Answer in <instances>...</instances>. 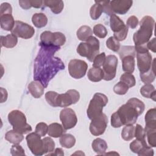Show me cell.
Wrapping results in <instances>:
<instances>
[{
  "instance_id": "obj_1",
  "label": "cell",
  "mask_w": 156,
  "mask_h": 156,
  "mask_svg": "<svg viewBox=\"0 0 156 156\" xmlns=\"http://www.w3.org/2000/svg\"><path fill=\"white\" fill-rule=\"evenodd\" d=\"M39 45L40 48L34 61V79L46 88L50 80L58 72L64 69L65 66L59 57L54 56L60 47L45 45L41 43Z\"/></svg>"
},
{
  "instance_id": "obj_2",
  "label": "cell",
  "mask_w": 156,
  "mask_h": 156,
  "mask_svg": "<svg viewBox=\"0 0 156 156\" xmlns=\"http://www.w3.org/2000/svg\"><path fill=\"white\" fill-rule=\"evenodd\" d=\"M145 108L143 101L136 98L129 99L111 116V125L114 128H119L124 125H133L138 117Z\"/></svg>"
},
{
  "instance_id": "obj_3",
  "label": "cell",
  "mask_w": 156,
  "mask_h": 156,
  "mask_svg": "<svg viewBox=\"0 0 156 156\" xmlns=\"http://www.w3.org/2000/svg\"><path fill=\"white\" fill-rule=\"evenodd\" d=\"M155 20L151 16H144L140 22V29L134 33L133 36L135 46L147 44L151 38L155 26Z\"/></svg>"
},
{
  "instance_id": "obj_4",
  "label": "cell",
  "mask_w": 156,
  "mask_h": 156,
  "mask_svg": "<svg viewBox=\"0 0 156 156\" xmlns=\"http://www.w3.org/2000/svg\"><path fill=\"white\" fill-rule=\"evenodd\" d=\"M99 44L98 39L91 36L86 42H82L79 44L77 52L80 56L86 57L90 62H93L94 57L99 53Z\"/></svg>"
},
{
  "instance_id": "obj_5",
  "label": "cell",
  "mask_w": 156,
  "mask_h": 156,
  "mask_svg": "<svg viewBox=\"0 0 156 156\" xmlns=\"http://www.w3.org/2000/svg\"><path fill=\"white\" fill-rule=\"evenodd\" d=\"M7 118L13 130L22 134H26L32 131L31 126L27 122L26 116L21 111L12 110L8 114Z\"/></svg>"
},
{
  "instance_id": "obj_6",
  "label": "cell",
  "mask_w": 156,
  "mask_h": 156,
  "mask_svg": "<svg viewBox=\"0 0 156 156\" xmlns=\"http://www.w3.org/2000/svg\"><path fill=\"white\" fill-rule=\"evenodd\" d=\"M107 103L108 98L107 96L101 93H95L91 99L87 110L88 118L91 120L102 113L103 108Z\"/></svg>"
},
{
  "instance_id": "obj_7",
  "label": "cell",
  "mask_w": 156,
  "mask_h": 156,
  "mask_svg": "<svg viewBox=\"0 0 156 156\" xmlns=\"http://www.w3.org/2000/svg\"><path fill=\"white\" fill-rule=\"evenodd\" d=\"M66 42V37L63 34L60 32H52L44 31L40 35V42L45 45H51L60 47Z\"/></svg>"
},
{
  "instance_id": "obj_8",
  "label": "cell",
  "mask_w": 156,
  "mask_h": 156,
  "mask_svg": "<svg viewBox=\"0 0 156 156\" xmlns=\"http://www.w3.org/2000/svg\"><path fill=\"white\" fill-rule=\"evenodd\" d=\"M27 144L31 152L36 156L45 154L44 143L41 136L36 132L29 133L26 138Z\"/></svg>"
},
{
  "instance_id": "obj_9",
  "label": "cell",
  "mask_w": 156,
  "mask_h": 156,
  "mask_svg": "<svg viewBox=\"0 0 156 156\" xmlns=\"http://www.w3.org/2000/svg\"><path fill=\"white\" fill-rule=\"evenodd\" d=\"M88 69L87 63L82 60L72 59L68 63V71L70 76L76 79L85 76Z\"/></svg>"
},
{
  "instance_id": "obj_10",
  "label": "cell",
  "mask_w": 156,
  "mask_h": 156,
  "mask_svg": "<svg viewBox=\"0 0 156 156\" xmlns=\"http://www.w3.org/2000/svg\"><path fill=\"white\" fill-rule=\"evenodd\" d=\"M80 99V94L76 90H69L66 93L58 94L56 100L57 107H66L76 104Z\"/></svg>"
},
{
  "instance_id": "obj_11",
  "label": "cell",
  "mask_w": 156,
  "mask_h": 156,
  "mask_svg": "<svg viewBox=\"0 0 156 156\" xmlns=\"http://www.w3.org/2000/svg\"><path fill=\"white\" fill-rule=\"evenodd\" d=\"M118 62V58L115 55H108L106 57L102 69L104 72L103 79L109 81L115 78L116 73Z\"/></svg>"
},
{
  "instance_id": "obj_12",
  "label": "cell",
  "mask_w": 156,
  "mask_h": 156,
  "mask_svg": "<svg viewBox=\"0 0 156 156\" xmlns=\"http://www.w3.org/2000/svg\"><path fill=\"white\" fill-rule=\"evenodd\" d=\"M108 124V118L105 114L101 113L99 115L91 119L90 124V133L94 136L102 135Z\"/></svg>"
},
{
  "instance_id": "obj_13",
  "label": "cell",
  "mask_w": 156,
  "mask_h": 156,
  "mask_svg": "<svg viewBox=\"0 0 156 156\" xmlns=\"http://www.w3.org/2000/svg\"><path fill=\"white\" fill-rule=\"evenodd\" d=\"M12 34L24 39H29L32 38L35 34L34 28L21 21H15L14 27L11 30Z\"/></svg>"
},
{
  "instance_id": "obj_14",
  "label": "cell",
  "mask_w": 156,
  "mask_h": 156,
  "mask_svg": "<svg viewBox=\"0 0 156 156\" xmlns=\"http://www.w3.org/2000/svg\"><path fill=\"white\" fill-rule=\"evenodd\" d=\"M60 119L63 128L66 130L75 127L77 122V118L75 112L70 108H65L60 113Z\"/></svg>"
},
{
  "instance_id": "obj_15",
  "label": "cell",
  "mask_w": 156,
  "mask_h": 156,
  "mask_svg": "<svg viewBox=\"0 0 156 156\" xmlns=\"http://www.w3.org/2000/svg\"><path fill=\"white\" fill-rule=\"evenodd\" d=\"M136 52L137 66L140 73L149 71L152 66V57L149 51H138Z\"/></svg>"
},
{
  "instance_id": "obj_16",
  "label": "cell",
  "mask_w": 156,
  "mask_h": 156,
  "mask_svg": "<svg viewBox=\"0 0 156 156\" xmlns=\"http://www.w3.org/2000/svg\"><path fill=\"white\" fill-rule=\"evenodd\" d=\"M133 1L130 0H114L110 1V5L113 13L124 15L130 9Z\"/></svg>"
},
{
  "instance_id": "obj_17",
  "label": "cell",
  "mask_w": 156,
  "mask_h": 156,
  "mask_svg": "<svg viewBox=\"0 0 156 156\" xmlns=\"http://www.w3.org/2000/svg\"><path fill=\"white\" fill-rule=\"evenodd\" d=\"M144 130L149 129H156V109L152 108L149 109L146 113Z\"/></svg>"
},
{
  "instance_id": "obj_18",
  "label": "cell",
  "mask_w": 156,
  "mask_h": 156,
  "mask_svg": "<svg viewBox=\"0 0 156 156\" xmlns=\"http://www.w3.org/2000/svg\"><path fill=\"white\" fill-rule=\"evenodd\" d=\"M28 90L34 98L37 99L43 94L44 87L40 82L35 80L28 85Z\"/></svg>"
},
{
  "instance_id": "obj_19",
  "label": "cell",
  "mask_w": 156,
  "mask_h": 156,
  "mask_svg": "<svg viewBox=\"0 0 156 156\" xmlns=\"http://www.w3.org/2000/svg\"><path fill=\"white\" fill-rule=\"evenodd\" d=\"M110 26L112 30L114 33L119 32L126 27V25L124 24L123 21L115 13L110 15Z\"/></svg>"
},
{
  "instance_id": "obj_20",
  "label": "cell",
  "mask_w": 156,
  "mask_h": 156,
  "mask_svg": "<svg viewBox=\"0 0 156 156\" xmlns=\"http://www.w3.org/2000/svg\"><path fill=\"white\" fill-rule=\"evenodd\" d=\"M1 27L7 31H11L15 25V20L12 14H4L0 15Z\"/></svg>"
},
{
  "instance_id": "obj_21",
  "label": "cell",
  "mask_w": 156,
  "mask_h": 156,
  "mask_svg": "<svg viewBox=\"0 0 156 156\" xmlns=\"http://www.w3.org/2000/svg\"><path fill=\"white\" fill-rule=\"evenodd\" d=\"M66 130L63 128V126L57 122H54L49 125L48 134L49 136L53 138L60 137L64 134Z\"/></svg>"
},
{
  "instance_id": "obj_22",
  "label": "cell",
  "mask_w": 156,
  "mask_h": 156,
  "mask_svg": "<svg viewBox=\"0 0 156 156\" xmlns=\"http://www.w3.org/2000/svg\"><path fill=\"white\" fill-rule=\"evenodd\" d=\"M121 60H122V70L125 73L132 74L135 69V57L132 55H126Z\"/></svg>"
},
{
  "instance_id": "obj_23",
  "label": "cell",
  "mask_w": 156,
  "mask_h": 156,
  "mask_svg": "<svg viewBox=\"0 0 156 156\" xmlns=\"http://www.w3.org/2000/svg\"><path fill=\"white\" fill-rule=\"evenodd\" d=\"M5 139L13 144H19L24 139L23 135L15 130H10L6 132Z\"/></svg>"
},
{
  "instance_id": "obj_24",
  "label": "cell",
  "mask_w": 156,
  "mask_h": 156,
  "mask_svg": "<svg viewBox=\"0 0 156 156\" xmlns=\"http://www.w3.org/2000/svg\"><path fill=\"white\" fill-rule=\"evenodd\" d=\"M93 150L98 154L104 155L108 147L106 141L100 138L94 139L91 144Z\"/></svg>"
},
{
  "instance_id": "obj_25",
  "label": "cell",
  "mask_w": 156,
  "mask_h": 156,
  "mask_svg": "<svg viewBox=\"0 0 156 156\" xmlns=\"http://www.w3.org/2000/svg\"><path fill=\"white\" fill-rule=\"evenodd\" d=\"M88 79L93 82H98L101 81L104 78V72L101 68L92 67L90 68L87 73Z\"/></svg>"
},
{
  "instance_id": "obj_26",
  "label": "cell",
  "mask_w": 156,
  "mask_h": 156,
  "mask_svg": "<svg viewBox=\"0 0 156 156\" xmlns=\"http://www.w3.org/2000/svg\"><path fill=\"white\" fill-rule=\"evenodd\" d=\"M17 43V37L13 34H8L6 36L1 37V46H4L7 48H12L16 45Z\"/></svg>"
},
{
  "instance_id": "obj_27",
  "label": "cell",
  "mask_w": 156,
  "mask_h": 156,
  "mask_svg": "<svg viewBox=\"0 0 156 156\" xmlns=\"http://www.w3.org/2000/svg\"><path fill=\"white\" fill-rule=\"evenodd\" d=\"M154 65H155V58L152 61L151 68L147 72L140 74L141 80L145 84L151 83L155 80V74Z\"/></svg>"
},
{
  "instance_id": "obj_28",
  "label": "cell",
  "mask_w": 156,
  "mask_h": 156,
  "mask_svg": "<svg viewBox=\"0 0 156 156\" xmlns=\"http://www.w3.org/2000/svg\"><path fill=\"white\" fill-rule=\"evenodd\" d=\"M44 5L51 9V11L55 14H58L62 12L64 7V4L62 1H43Z\"/></svg>"
},
{
  "instance_id": "obj_29",
  "label": "cell",
  "mask_w": 156,
  "mask_h": 156,
  "mask_svg": "<svg viewBox=\"0 0 156 156\" xmlns=\"http://www.w3.org/2000/svg\"><path fill=\"white\" fill-rule=\"evenodd\" d=\"M32 22L36 27L41 28L47 24L48 18L43 13H36L32 17Z\"/></svg>"
},
{
  "instance_id": "obj_30",
  "label": "cell",
  "mask_w": 156,
  "mask_h": 156,
  "mask_svg": "<svg viewBox=\"0 0 156 156\" xmlns=\"http://www.w3.org/2000/svg\"><path fill=\"white\" fill-rule=\"evenodd\" d=\"M140 94L144 98L155 101V88L151 83L145 84L140 88Z\"/></svg>"
},
{
  "instance_id": "obj_31",
  "label": "cell",
  "mask_w": 156,
  "mask_h": 156,
  "mask_svg": "<svg viewBox=\"0 0 156 156\" xmlns=\"http://www.w3.org/2000/svg\"><path fill=\"white\" fill-rule=\"evenodd\" d=\"M59 142L62 147L70 149L75 145L76 138L71 134H63L60 136Z\"/></svg>"
},
{
  "instance_id": "obj_32",
  "label": "cell",
  "mask_w": 156,
  "mask_h": 156,
  "mask_svg": "<svg viewBox=\"0 0 156 156\" xmlns=\"http://www.w3.org/2000/svg\"><path fill=\"white\" fill-rule=\"evenodd\" d=\"M93 30L90 27L84 25L80 27L77 30L76 35L79 40L81 41H87V40L92 36Z\"/></svg>"
},
{
  "instance_id": "obj_33",
  "label": "cell",
  "mask_w": 156,
  "mask_h": 156,
  "mask_svg": "<svg viewBox=\"0 0 156 156\" xmlns=\"http://www.w3.org/2000/svg\"><path fill=\"white\" fill-rule=\"evenodd\" d=\"M135 127L133 125H126L121 132V136L126 141H130L134 137Z\"/></svg>"
},
{
  "instance_id": "obj_34",
  "label": "cell",
  "mask_w": 156,
  "mask_h": 156,
  "mask_svg": "<svg viewBox=\"0 0 156 156\" xmlns=\"http://www.w3.org/2000/svg\"><path fill=\"white\" fill-rule=\"evenodd\" d=\"M102 12L103 9L102 5L98 2V1H95V4L91 7L90 10V15L91 18L93 20H98Z\"/></svg>"
},
{
  "instance_id": "obj_35",
  "label": "cell",
  "mask_w": 156,
  "mask_h": 156,
  "mask_svg": "<svg viewBox=\"0 0 156 156\" xmlns=\"http://www.w3.org/2000/svg\"><path fill=\"white\" fill-rule=\"evenodd\" d=\"M118 54L120 58L121 59L126 55H132L135 57L136 51L135 47L132 46H122L119 50Z\"/></svg>"
},
{
  "instance_id": "obj_36",
  "label": "cell",
  "mask_w": 156,
  "mask_h": 156,
  "mask_svg": "<svg viewBox=\"0 0 156 156\" xmlns=\"http://www.w3.org/2000/svg\"><path fill=\"white\" fill-rule=\"evenodd\" d=\"M147 146L148 145L147 144L146 141H143L138 139H135L130 143L129 147L132 152L135 154H138L143 147Z\"/></svg>"
},
{
  "instance_id": "obj_37",
  "label": "cell",
  "mask_w": 156,
  "mask_h": 156,
  "mask_svg": "<svg viewBox=\"0 0 156 156\" xmlns=\"http://www.w3.org/2000/svg\"><path fill=\"white\" fill-rule=\"evenodd\" d=\"M120 81L126 83L129 88H131L135 85L136 80L134 76L130 73H124L120 77Z\"/></svg>"
},
{
  "instance_id": "obj_38",
  "label": "cell",
  "mask_w": 156,
  "mask_h": 156,
  "mask_svg": "<svg viewBox=\"0 0 156 156\" xmlns=\"http://www.w3.org/2000/svg\"><path fill=\"white\" fill-rule=\"evenodd\" d=\"M93 33L96 37L100 38H104L107 36L108 32L106 27L104 25L98 24L93 27Z\"/></svg>"
},
{
  "instance_id": "obj_39",
  "label": "cell",
  "mask_w": 156,
  "mask_h": 156,
  "mask_svg": "<svg viewBox=\"0 0 156 156\" xmlns=\"http://www.w3.org/2000/svg\"><path fill=\"white\" fill-rule=\"evenodd\" d=\"M106 46L109 49L114 52H118L120 49L119 42L118 40H116L113 37H110L107 40Z\"/></svg>"
},
{
  "instance_id": "obj_40",
  "label": "cell",
  "mask_w": 156,
  "mask_h": 156,
  "mask_svg": "<svg viewBox=\"0 0 156 156\" xmlns=\"http://www.w3.org/2000/svg\"><path fill=\"white\" fill-rule=\"evenodd\" d=\"M147 138V142L151 147H156V129H149L145 130Z\"/></svg>"
},
{
  "instance_id": "obj_41",
  "label": "cell",
  "mask_w": 156,
  "mask_h": 156,
  "mask_svg": "<svg viewBox=\"0 0 156 156\" xmlns=\"http://www.w3.org/2000/svg\"><path fill=\"white\" fill-rule=\"evenodd\" d=\"M128 86L121 81L117 83L113 87V91L119 95L125 94L129 90Z\"/></svg>"
},
{
  "instance_id": "obj_42",
  "label": "cell",
  "mask_w": 156,
  "mask_h": 156,
  "mask_svg": "<svg viewBox=\"0 0 156 156\" xmlns=\"http://www.w3.org/2000/svg\"><path fill=\"white\" fill-rule=\"evenodd\" d=\"M58 93L55 91H49L45 94V99L47 102L52 107H56V100L58 96Z\"/></svg>"
},
{
  "instance_id": "obj_43",
  "label": "cell",
  "mask_w": 156,
  "mask_h": 156,
  "mask_svg": "<svg viewBox=\"0 0 156 156\" xmlns=\"http://www.w3.org/2000/svg\"><path fill=\"white\" fill-rule=\"evenodd\" d=\"M45 154L52 152L55 149V143L50 137H45L43 139Z\"/></svg>"
},
{
  "instance_id": "obj_44",
  "label": "cell",
  "mask_w": 156,
  "mask_h": 156,
  "mask_svg": "<svg viewBox=\"0 0 156 156\" xmlns=\"http://www.w3.org/2000/svg\"><path fill=\"white\" fill-rule=\"evenodd\" d=\"M146 135L144 129H143L140 124H136L135 127L134 137H135L136 139H138L139 140L146 141Z\"/></svg>"
},
{
  "instance_id": "obj_45",
  "label": "cell",
  "mask_w": 156,
  "mask_h": 156,
  "mask_svg": "<svg viewBox=\"0 0 156 156\" xmlns=\"http://www.w3.org/2000/svg\"><path fill=\"white\" fill-rule=\"evenodd\" d=\"M105 58L106 55L105 52H102L98 54L93 61V66L95 68H100L101 66H103L105 60Z\"/></svg>"
},
{
  "instance_id": "obj_46",
  "label": "cell",
  "mask_w": 156,
  "mask_h": 156,
  "mask_svg": "<svg viewBox=\"0 0 156 156\" xmlns=\"http://www.w3.org/2000/svg\"><path fill=\"white\" fill-rule=\"evenodd\" d=\"M48 126L44 122H39L37 124L35 132L40 135L41 136H44L48 133Z\"/></svg>"
},
{
  "instance_id": "obj_47",
  "label": "cell",
  "mask_w": 156,
  "mask_h": 156,
  "mask_svg": "<svg viewBox=\"0 0 156 156\" xmlns=\"http://www.w3.org/2000/svg\"><path fill=\"white\" fill-rule=\"evenodd\" d=\"M10 153L12 155H25V152L21 146L19 144H13L10 148Z\"/></svg>"
},
{
  "instance_id": "obj_48",
  "label": "cell",
  "mask_w": 156,
  "mask_h": 156,
  "mask_svg": "<svg viewBox=\"0 0 156 156\" xmlns=\"http://www.w3.org/2000/svg\"><path fill=\"white\" fill-rule=\"evenodd\" d=\"M98 2L102 5L103 12L110 16L113 13L110 5V1H99Z\"/></svg>"
},
{
  "instance_id": "obj_49",
  "label": "cell",
  "mask_w": 156,
  "mask_h": 156,
  "mask_svg": "<svg viewBox=\"0 0 156 156\" xmlns=\"http://www.w3.org/2000/svg\"><path fill=\"white\" fill-rule=\"evenodd\" d=\"M128 27H126L122 29L121 31L119 32H117V33H114V36L113 37L116 40H118V41H123L124 40L126 37H127V33H128Z\"/></svg>"
},
{
  "instance_id": "obj_50",
  "label": "cell",
  "mask_w": 156,
  "mask_h": 156,
  "mask_svg": "<svg viewBox=\"0 0 156 156\" xmlns=\"http://www.w3.org/2000/svg\"><path fill=\"white\" fill-rule=\"evenodd\" d=\"M12 8L11 5L8 2H4L0 6V15L4 14H12Z\"/></svg>"
},
{
  "instance_id": "obj_51",
  "label": "cell",
  "mask_w": 156,
  "mask_h": 156,
  "mask_svg": "<svg viewBox=\"0 0 156 156\" xmlns=\"http://www.w3.org/2000/svg\"><path fill=\"white\" fill-rule=\"evenodd\" d=\"M139 23L138 19L136 16L132 15L130 16L127 20L126 22V26L128 27H130L131 29H135L136 27Z\"/></svg>"
},
{
  "instance_id": "obj_52",
  "label": "cell",
  "mask_w": 156,
  "mask_h": 156,
  "mask_svg": "<svg viewBox=\"0 0 156 156\" xmlns=\"http://www.w3.org/2000/svg\"><path fill=\"white\" fill-rule=\"evenodd\" d=\"M138 155H145V156H152L154 155V150L151 148L150 146H147L143 147L141 151L137 154Z\"/></svg>"
},
{
  "instance_id": "obj_53",
  "label": "cell",
  "mask_w": 156,
  "mask_h": 156,
  "mask_svg": "<svg viewBox=\"0 0 156 156\" xmlns=\"http://www.w3.org/2000/svg\"><path fill=\"white\" fill-rule=\"evenodd\" d=\"M155 40H156L155 38H153L151 40L149 41L147 43V49L151 50V51H152L154 53L156 52V47H155L156 41H155Z\"/></svg>"
},
{
  "instance_id": "obj_54",
  "label": "cell",
  "mask_w": 156,
  "mask_h": 156,
  "mask_svg": "<svg viewBox=\"0 0 156 156\" xmlns=\"http://www.w3.org/2000/svg\"><path fill=\"white\" fill-rule=\"evenodd\" d=\"M19 4L21 8H23V9H25V10L29 9L30 7H32L30 1L20 0V1H19Z\"/></svg>"
},
{
  "instance_id": "obj_55",
  "label": "cell",
  "mask_w": 156,
  "mask_h": 156,
  "mask_svg": "<svg viewBox=\"0 0 156 156\" xmlns=\"http://www.w3.org/2000/svg\"><path fill=\"white\" fill-rule=\"evenodd\" d=\"M47 155H64L63 151L62 148H56L52 152L49 153Z\"/></svg>"
},
{
  "instance_id": "obj_56",
  "label": "cell",
  "mask_w": 156,
  "mask_h": 156,
  "mask_svg": "<svg viewBox=\"0 0 156 156\" xmlns=\"http://www.w3.org/2000/svg\"><path fill=\"white\" fill-rule=\"evenodd\" d=\"M32 7L34 8H41L44 4L43 1H30Z\"/></svg>"
},
{
  "instance_id": "obj_57",
  "label": "cell",
  "mask_w": 156,
  "mask_h": 156,
  "mask_svg": "<svg viewBox=\"0 0 156 156\" xmlns=\"http://www.w3.org/2000/svg\"><path fill=\"white\" fill-rule=\"evenodd\" d=\"M1 102L2 103L5 102L7 99V92L5 89L1 87Z\"/></svg>"
},
{
  "instance_id": "obj_58",
  "label": "cell",
  "mask_w": 156,
  "mask_h": 156,
  "mask_svg": "<svg viewBox=\"0 0 156 156\" xmlns=\"http://www.w3.org/2000/svg\"><path fill=\"white\" fill-rule=\"evenodd\" d=\"M76 154H78V155H85V154L83 153L81 151H77L76 152H75L74 154H73V155H76Z\"/></svg>"
}]
</instances>
